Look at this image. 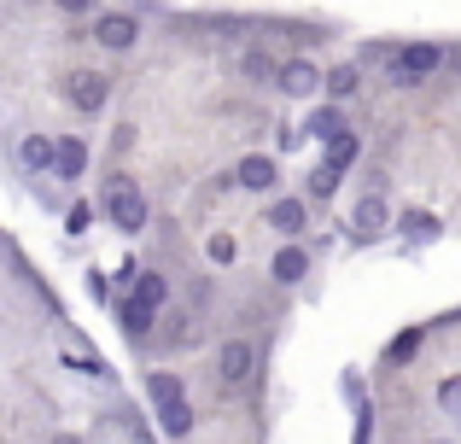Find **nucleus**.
<instances>
[{
	"label": "nucleus",
	"mask_w": 461,
	"mask_h": 444,
	"mask_svg": "<svg viewBox=\"0 0 461 444\" xmlns=\"http://www.w3.org/2000/svg\"><path fill=\"white\" fill-rule=\"evenodd\" d=\"M269 228H281V234H304V228H310L304 199H275V205H269Z\"/></svg>",
	"instance_id": "11"
},
{
	"label": "nucleus",
	"mask_w": 461,
	"mask_h": 444,
	"mask_svg": "<svg viewBox=\"0 0 461 444\" xmlns=\"http://www.w3.org/2000/svg\"><path fill=\"white\" fill-rule=\"evenodd\" d=\"M18 164L30 176H47V170H53V140H47V135H23L18 140Z\"/></svg>",
	"instance_id": "10"
},
{
	"label": "nucleus",
	"mask_w": 461,
	"mask_h": 444,
	"mask_svg": "<svg viewBox=\"0 0 461 444\" xmlns=\"http://www.w3.org/2000/svg\"><path fill=\"white\" fill-rule=\"evenodd\" d=\"M129 293H135V298H140L147 310H164L169 286H164V275H152V269H135V281H129Z\"/></svg>",
	"instance_id": "13"
},
{
	"label": "nucleus",
	"mask_w": 461,
	"mask_h": 444,
	"mask_svg": "<svg viewBox=\"0 0 461 444\" xmlns=\"http://www.w3.org/2000/svg\"><path fill=\"white\" fill-rule=\"evenodd\" d=\"M82 170H88V147L82 140H53V182H82Z\"/></svg>",
	"instance_id": "6"
},
{
	"label": "nucleus",
	"mask_w": 461,
	"mask_h": 444,
	"mask_svg": "<svg viewBox=\"0 0 461 444\" xmlns=\"http://www.w3.org/2000/svg\"><path fill=\"white\" fill-rule=\"evenodd\" d=\"M94 41H100L105 53H129V47L140 41V23L129 18V12H100V23H94Z\"/></svg>",
	"instance_id": "4"
},
{
	"label": "nucleus",
	"mask_w": 461,
	"mask_h": 444,
	"mask_svg": "<svg viewBox=\"0 0 461 444\" xmlns=\"http://www.w3.org/2000/svg\"><path fill=\"white\" fill-rule=\"evenodd\" d=\"M304 129H310L315 140H333L339 129H345V117H339V105H321V112H310V123H304Z\"/></svg>",
	"instance_id": "19"
},
{
	"label": "nucleus",
	"mask_w": 461,
	"mask_h": 444,
	"mask_svg": "<svg viewBox=\"0 0 461 444\" xmlns=\"http://www.w3.org/2000/svg\"><path fill=\"white\" fill-rule=\"evenodd\" d=\"M169 340H181V345H193V340H199V322H176V328H169Z\"/></svg>",
	"instance_id": "27"
},
{
	"label": "nucleus",
	"mask_w": 461,
	"mask_h": 444,
	"mask_svg": "<svg viewBox=\"0 0 461 444\" xmlns=\"http://www.w3.org/2000/svg\"><path fill=\"white\" fill-rule=\"evenodd\" d=\"M158 427H164L169 439H187V433H193V410H187V398L169 403V410H158Z\"/></svg>",
	"instance_id": "17"
},
{
	"label": "nucleus",
	"mask_w": 461,
	"mask_h": 444,
	"mask_svg": "<svg viewBox=\"0 0 461 444\" xmlns=\"http://www.w3.org/2000/svg\"><path fill=\"white\" fill-rule=\"evenodd\" d=\"M432 70H444V47H432V41H415V47H403V53H392V82L397 88L427 82Z\"/></svg>",
	"instance_id": "3"
},
{
	"label": "nucleus",
	"mask_w": 461,
	"mask_h": 444,
	"mask_svg": "<svg viewBox=\"0 0 461 444\" xmlns=\"http://www.w3.org/2000/svg\"><path fill=\"white\" fill-rule=\"evenodd\" d=\"M444 444H450V439H444Z\"/></svg>",
	"instance_id": "29"
},
{
	"label": "nucleus",
	"mask_w": 461,
	"mask_h": 444,
	"mask_svg": "<svg viewBox=\"0 0 461 444\" xmlns=\"http://www.w3.org/2000/svg\"><path fill=\"white\" fill-rule=\"evenodd\" d=\"M403 228H415V240H438V222L432 217H403Z\"/></svg>",
	"instance_id": "25"
},
{
	"label": "nucleus",
	"mask_w": 461,
	"mask_h": 444,
	"mask_svg": "<svg viewBox=\"0 0 461 444\" xmlns=\"http://www.w3.org/2000/svg\"><path fill=\"white\" fill-rule=\"evenodd\" d=\"M152 322H158V310H147L135 293H129L123 304H117V328H123L129 340H147V333H152Z\"/></svg>",
	"instance_id": "8"
},
{
	"label": "nucleus",
	"mask_w": 461,
	"mask_h": 444,
	"mask_svg": "<svg viewBox=\"0 0 461 444\" xmlns=\"http://www.w3.org/2000/svg\"><path fill=\"white\" fill-rule=\"evenodd\" d=\"M88 222H94L88 205H70V211H65V228H70V234H88Z\"/></svg>",
	"instance_id": "23"
},
{
	"label": "nucleus",
	"mask_w": 461,
	"mask_h": 444,
	"mask_svg": "<svg viewBox=\"0 0 461 444\" xmlns=\"http://www.w3.org/2000/svg\"><path fill=\"white\" fill-rule=\"evenodd\" d=\"M321 88L333 94V100H350V94L362 88V65H339L333 77H321Z\"/></svg>",
	"instance_id": "16"
},
{
	"label": "nucleus",
	"mask_w": 461,
	"mask_h": 444,
	"mask_svg": "<svg viewBox=\"0 0 461 444\" xmlns=\"http://www.w3.org/2000/svg\"><path fill=\"white\" fill-rule=\"evenodd\" d=\"M105 217L123 228V234H140V228H147V194H140L129 176H112V187H105Z\"/></svg>",
	"instance_id": "1"
},
{
	"label": "nucleus",
	"mask_w": 461,
	"mask_h": 444,
	"mask_svg": "<svg viewBox=\"0 0 461 444\" xmlns=\"http://www.w3.org/2000/svg\"><path fill=\"white\" fill-rule=\"evenodd\" d=\"M374 439V410L362 403V415H357V433H350V444H368Z\"/></svg>",
	"instance_id": "24"
},
{
	"label": "nucleus",
	"mask_w": 461,
	"mask_h": 444,
	"mask_svg": "<svg viewBox=\"0 0 461 444\" xmlns=\"http://www.w3.org/2000/svg\"><path fill=\"white\" fill-rule=\"evenodd\" d=\"M269 269H275V281H281V286H298V281L310 275V251H304V246H286L281 258L269 263Z\"/></svg>",
	"instance_id": "12"
},
{
	"label": "nucleus",
	"mask_w": 461,
	"mask_h": 444,
	"mask_svg": "<svg viewBox=\"0 0 461 444\" xmlns=\"http://www.w3.org/2000/svg\"><path fill=\"white\" fill-rule=\"evenodd\" d=\"M315 88H321V70H315L310 59H293V65H281V94H293V100H310Z\"/></svg>",
	"instance_id": "7"
},
{
	"label": "nucleus",
	"mask_w": 461,
	"mask_h": 444,
	"mask_svg": "<svg viewBox=\"0 0 461 444\" xmlns=\"http://www.w3.org/2000/svg\"><path fill=\"white\" fill-rule=\"evenodd\" d=\"M333 187H339V170H327V164H321V170L310 176V199H333Z\"/></svg>",
	"instance_id": "21"
},
{
	"label": "nucleus",
	"mask_w": 461,
	"mask_h": 444,
	"mask_svg": "<svg viewBox=\"0 0 461 444\" xmlns=\"http://www.w3.org/2000/svg\"><path fill=\"white\" fill-rule=\"evenodd\" d=\"M65 12H94V0H59Z\"/></svg>",
	"instance_id": "28"
},
{
	"label": "nucleus",
	"mask_w": 461,
	"mask_h": 444,
	"mask_svg": "<svg viewBox=\"0 0 461 444\" xmlns=\"http://www.w3.org/2000/svg\"><path fill=\"white\" fill-rule=\"evenodd\" d=\"M251 375H258V345L228 340L222 351H216V386H222V392H240V386H251Z\"/></svg>",
	"instance_id": "2"
},
{
	"label": "nucleus",
	"mask_w": 461,
	"mask_h": 444,
	"mask_svg": "<svg viewBox=\"0 0 461 444\" xmlns=\"http://www.w3.org/2000/svg\"><path fill=\"white\" fill-rule=\"evenodd\" d=\"M65 94H70V105H77V112H100V105L112 100V82H105L100 70H77V77L65 82Z\"/></svg>",
	"instance_id": "5"
},
{
	"label": "nucleus",
	"mask_w": 461,
	"mask_h": 444,
	"mask_svg": "<svg viewBox=\"0 0 461 444\" xmlns=\"http://www.w3.org/2000/svg\"><path fill=\"white\" fill-rule=\"evenodd\" d=\"M350 222H357V234L362 240H374V234H380V228H385V205H380V199H357V211H350Z\"/></svg>",
	"instance_id": "14"
},
{
	"label": "nucleus",
	"mask_w": 461,
	"mask_h": 444,
	"mask_svg": "<svg viewBox=\"0 0 461 444\" xmlns=\"http://www.w3.org/2000/svg\"><path fill=\"white\" fill-rule=\"evenodd\" d=\"M357 152H362V140L350 135V129H339V135L327 140V170H339V176H345V164L357 159Z\"/></svg>",
	"instance_id": "15"
},
{
	"label": "nucleus",
	"mask_w": 461,
	"mask_h": 444,
	"mask_svg": "<svg viewBox=\"0 0 461 444\" xmlns=\"http://www.w3.org/2000/svg\"><path fill=\"white\" fill-rule=\"evenodd\" d=\"M438 410L450 415V421H461V375H450V380L438 386Z\"/></svg>",
	"instance_id": "20"
},
{
	"label": "nucleus",
	"mask_w": 461,
	"mask_h": 444,
	"mask_svg": "<svg viewBox=\"0 0 461 444\" xmlns=\"http://www.w3.org/2000/svg\"><path fill=\"white\" fill-rule=\"evenodd\" d=\"M234 182H240V187H251V194H269V187H275V159H263V152H251V159H240Z\"/></svg>",
	"instance_id": "9"
},
{
	"label": "nucleus",
	"mask_w": 461,
	"mask_h": 444,
	"mask_svg": "<svg viewBox=\"0 0 461 444\" xmlns=\"http://www.w3.org/2000/svg\"><path fill=\"white\" fill-rule=\"evenodd\" d=\"M147 398L158 410H169V403H181V380L176 375H147Z\"/></svg>",
	"instance_id": "18"
},
{
	"label": "nucleus",
	"mask_w": 461,
	"mask_h": 444,
	"mask_svg": "<svg viewBox=\"0 0 461 444\" xmlns=\"http://www.w3.org/2000/svg\"><path fill=\"white\" fill-rule=\"evenodd\" d=\"M211 263H234V240H228V234L211 240Z\"/></svg>",
	"instance_id": "26"
},
{
	"label": "nucleus",
	"mask_w": 461,
	"mask_h": 444,
	"mask_svg": "<svg viewBox=\"0 0 461 444\" xmlns=\"http://www.w3.org/2000/svg\"><path fill=\"white\" fill-rule=\"evenodd\" d=\"M240 70H246L251 82H263V77H269V53H258V47H251V53L240 59Z\"/></svg>",
	"instance_id": "22"
}]
</instances>
